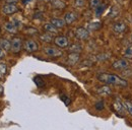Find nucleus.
I'll return each instance as SVG.
<instances>
[{"label": "nucleus", "instance_id": "f257e3e1", "mask_svg": "<svg viewBox=\"0 0 132 130\" xmlns=\"http://www.w3.org/2000/svg\"><path fill=\"white\" fill-rule=\"evenodd\" d=\"M98 79L106 84H112V85H120V86H127V80L123 79L122 77H119L115 74L110 73H100L98 74Z\"/></svg>", "mask_w": 132, "mask_h": 130}, {"label": "nucleus", "instance_id": "f03ea898", "mask_svg": "<svg viewBox=\"0 0 132 130\" xmlns=\"http://www.w3.org/2000/svg\"><path fill=\"white\" fill-rule=\"evenodd\" d=\"M129 67V62L126 60V59H119L115 61L113 64H112V68L115 69V70H119V71H122V70H125Z\"/></svg>", "mask_w": 132, "mask_h": 130}, {"label": "nucleus", "instance_id": "7ed1b4c3", "mask_svg": "<svg viewBox=\"0 0 132 130\" xmlns=\"http://www.w3.org/2000/svg\"><path fill=\"white\" fill-rule=\"evenodd\" d=\"M54 43L57 47L59 48H65L69 45V41L66 37H63V36H58L54 39Z\"/></svg>", "mask_w": 132, "mask_h": 130}, {"label": "nucleus", "instance_id": "20e7f679", "mask_svg": "<svg viewBox=\"0 0 132 130\" xmlns=\"http://www.w3.org/2000/svg\"><path fill=\"white\" fill-rule=\"evenodd\" d=\"M44 51L48 56H51V57H60V56H62V51L60 49L56 48V47H47V48L44 49Z\"/></svg>", "mask_w": 132, "mask_h": 130}, {"label": "nucleus", "instance_id": "39448f33", "mask_svg": "<svg viewBox=\"0 0 132 130\" xmlns=\"http://www.w3.org/2000/svg\"><path fill=\"white\" fill-rule=\"evenodd\" d=\"M2 11L5 14H13V13L18 11V8H17V6L14 3H8V4L3 6Z\"/></svg>", "mask_w": 132, "mask_h": 130}, {"label": "nucleus", "instance_id": "423d86ee", "mask_svg": "<svg viewBox=\"0 0 132 130\" xmlns=\"http://www.w3.org/2000/svg\"><path fill=\"white\" fill-rule=\"evenodd\" d=\"M22 47V42L19 38H13L11 40V51L13 53H18Z\"/></svg>", "mask_w": 132, "mask_h": 130}, {"label": "nucleus", "instance_id": "0eeeda50", "mask_svg": "<svg viewBox=\"0 0 132 130\" xmlns=\"http://www.w3.org/2000/svg\"><path fill=\"white\" fill-rule=\"evenodd\" d=\"M75 37L79 40H86L89 37V32L84 28H78L75 31Z\"/></svg>", "mask_w": 132, "mask_h": 130}, {"label": "nucleus", "instance_id": "6e6552de", "mask_svg": "<svg viewBox=\"0 0 132 130\" xmlns=\"http://www.w3.org/2000/svg\"><path fill=\"white\" fill-rule=\"evenodd\" d=\"M23 47H24V49H26L28 52H35V51H37V50L39 49L38 44H37L35 41H33V40H27V41L24 42Z\"/></svg>", "mask_w": 132, "mask_h": 130}, {"label": "nucleus", "instance_id": "1a4fd4ad", "mask_svg": "<svg viewBox=\"0 0 132 130\" xmlns=\"http://www.w3.org/2000/svg\"><path fill=\"white\" fill-rule=\"evenodd\" d=\"M126 30V26L123 21H117L113 25V31L116 32V34H121Z\"/></svg>", "mask_w": 132, "mask_h": 130}, {"label": "nucleus", "instance_id": "9d476101", "mask_svg": "<svg viewBox=\"0 0 132 130\" xmlns=\"http://www.w3.org/2000/svg\"><path fill=\"white\" fill-rule=\"evenodd\" d=\"M17 28H18V26H17L16 21H10V22L5 23V30L11 34H15L17 32Z\"/></svg>", "mask_w": 132, "mask_h": 130}, {"label": "nucleus", "instance_id": "9b49d317", "mask_svg": "<svg viewBox=\"0 0 132 130\" xmlns=\"http://www.w3.org/2000/svg\"><path fill=\"white\" fill-rule=\"evenodd\" d=\"M54 27H56L57 29H61L65 26V20L64 19H60V18H52L50 21Z\"/></svg>", "mask_w": 132, "mask_h": 130}, {"label": "nucleus", "instance_id": "f8f14e48", "mask_svg": "<svg viewBox=\"0 0 132 130\" xmlns=\"http://www.w3.org/2000/svg\"><path fill=\"white\" fill-rule=\"evenodd\" d=\"M79 60V54L78 53H74L71 52V54L68 56V63L71 65H74L76 62H78Z\"/></svg>", "mask_w": 132, "mask_h": 130}, {"label": "nucleus", "instance_id": "ddd939ff", "mask_svg": "<svg viewBox=\"0 0 132 130\" xmlns=\"http://www.w3.org/2000/svg\"><path fill=\"white\" fill-rule=\"evenodd\" d=\"M75 19H76V14L74 12H67L65 16H64V20H65V22L67 25L72 23Z\"/></svg>", "mask_w": 132, "mask_h": 130}, {"label": "nucleus", "instance_id": "4468645a", "mask_svg": "<svg viewBox=\"0 0 132 130\" xmlns=\"http://www.w3.org/2000/svg\"><path fill=\"white\" fill-rule=\"evenodd\" d=\"M98 94L101 96H106V95H110L111 94V88L107 85H104V86H101L98 88Z\"/></svg>", "mask_w": 132, "mask_h": 130}, {"label": "nucleus", "instance_id": "2eb2a0df", "mask_svg": "<svg viewBox=\"0 0 132 130\" xmlns=\"http://www.w3.org/2000/svg\"><path fill=\"white\" fill-rule=\"evenodd\" d=\"M44 29L45 31L48 32H52V34H57L58 32V30L56 27H54L51 22H48V23H45L44 25Z\"/></svg>", "mask_w": 132, "mask_h": 130}, {"label": "nucleus", "instance_id": "dca6fc26", "mask_svg": "<svg viewBox=\"0 0 132 130\" xmlns=\"http://www.w3.org/2000/svg\"><path fill=\"white\" fill-rule=\"evenodd\" d=\"M0 47L5 50V51H9L11 50V42L7 41V40H0Z\"/></svg>", "mask_w": 132, "mask_h": 130}, {"label": "nucleus", "instance_id": "f3484780", "mask_svg": "<svg viewBox=\"0 0 132 130\" xmlns=\"http://www.w3.org/2000/svg\"><path fill=\"white\" fill-rule=\"evenodd\" d=\"M88 30L90 31H97L102 28V22L101 21H93V22H89L88 26H87Z\"/></svg>", "mask_w": 132, "mask_h": 130}, {"label": "nucleus", "instance_id": "a211bd4d", "mask_svg": "<svg viewBox=\"0 0 132 130\" xmlns=\"http://www.w3.org/2000/svg\"><path fill=\"white\" fill-rule=\"evenodd\" d=\"M106 7H107V5L106 4H100L99 6L95 9V13H96V16H100L102 15L103 13H104V11H105V9H106Z\"/></svg>", "mask_w": 132, "mask_h": 130}, {"label": "nucleus", "instance_id": "6ab92c4d", "mask_svg": "<svg viewBox=\"0 0 132 130\" xmlns=\"http://www.w3.org/2000/svg\"><path fill=\"white\" fill-rule=\"evenodd\" d=\"M119 14H120V9H119L117 6H114V7H112V9L110 10L109 16H110L111 18H115V17H117Z\"/></svg>", "mask_w": 132, "mask_h": 130}, {"label": "nucleus", "instance_id": "aec40b11", "mask_svg": "<svg viewBox=\"0 0 132 130\" xmlns=\"http://www.w3.org/2000/svg\"><path fill=\"white\" fill-rule=\"evenodd\" d=\"M114 106H115V109L117 110V112L118 113H120V114H123L124 113V105H122L118 100L115 102V104H114Z\"/></svg>", "mask_w": 132, "mask_h": 130}, {"label": "nucleus", "instance_id": "412c9836", "mask_svg": "<svg viewBox=\"0 0 132 130\" xmlns=\"http://www.w3.org/2000/svg\"><path fill=\"white\" fill-rule=\"evenodd\" d=\"M34 81H35V83H36V85L38 87H43L45 85V81H44V79L41 76H36L34 78Z\"/></svg>", "mask_w": 132, "mask_h": 130}, {"label": "nucleus", "instance_id": "4be33fe9", "mask_svg": "<svg viewBox=\"0 0 132 130\" xmlns=\"http://www.w3.org/2000/svg\"><path fill=\"white\" fill-rule=\"evenodd\" d=\"M81 50H82L81 46L78 45V44H73V45H71L69 47V51L70 52H74V53H79Z\"/></svg>", "mask_w": 132, "mask_h": 130}, {"label": "nucleus", "instance_id": "5701e85b", "mask_svg": "<svg viewBox=\"0 0 132 130\" xmlns=\"http://www.w3.org/2000/svg\"><path fill=\"white\" fill-rule=\"evenodd\" d=\"M124 57L125 58H128V59H131L132 58V45L128 46L127 48L125 49V51H124Z\"/></svg>", "mask_w": 132, "mask_h": 130}, {"label": "nucleus", "instance_id": "b1692460", "mask_svg": "<svg viewBox=\"0 0 132 130\" xmlns=\"http://www.w3.org/2000/svg\"><path fill=\"white\" fill-rule=\"evenodd\" d=\"M123 105H124V108L127 110V112L132 116V103L131 102H129V101H125V102L123 103Z\"/></svg>", "mask_w": 132, "mask_h": 130}, {"label": "nucleus", "instance_id": "393cba45", "mask_svg": "<svg viewBox=\"0 0 132 130\" xmlns=\"http://www.w3.org/2000/svg\"><path fill=\"white\" fill-rule=\"evenodd\" d=\"M51 3H52L56 8H63V7L65 6V4H64L62 1H60V0H52Z\"/></svg>", "mask_w": 132, "mask_h": 130}, {"label": "nucleus", "instance_id": "a878e982", "mask_svg": "<svg viewBox=\"0 0 132 130\" xmlns=\"http://www.w3.org/2000/svg\"><path fill=\"white\" fill-rule=\"evenodd\" d=\"M100 4H101V0H90L89 1V6L93 9H96Z\"/></svg>", "mask_w": 132, "mask_h": 130}, {"label": "nucleus", "instance_id": "bb28decb", "mask_svg": "<svg viewBox=\"0 0 132 130\" xmlns=\"http://www.w3.org/2000/svg\"><path fill=\"white\" fill-rule=\"evenodd\" d=\"M40 38H41V40H42V41L47 42V43H49V42H51V41H52V37H51V36H49L48 34H44V35H42Z\"/></svg>", "mask_w": 132, "mask_h": 130}, {"label": "nucleus", "instance_id": "cd10ccee", "mask_svg": "<svg viewBox=\"0 0 132 130\" xmlns=\"http://www.w3.org/2000/svg\"><path fill=\"white\" fill-rule=\"evenodd\" d=\"M95 107H96V109L97 110H103L104 109V102L103 101H100V102H98L96 105H95Z\"/></svg>", "mask_w": 132, "mask_h": 130}, {"label": "nucleus", "instance_id": "c85d7f7f", "mask_svg": "<svg viewBox=\"0 0 132 130\" xmlns=\"http://www.w3.org/2000/svg\"><path fill=\"white\" fill-rule=\"evenodd\" d=\"M61 100L64 102V104H65L66 106H68V105L70 104V99L67 97V96H64V95H62V96H61Z\"/></svg>", "mask_w": 132, "mask_h": 130}, {"label": "nucleus", "instance_id": "c756f323", "mask_svg": "<svg viewBox=\"0 0 132 130\" xmlns=\"http://www.w3.org/2000/svg\"><path fill=\"white\" fill-rule=\"evenodd\" d=\"M6 72V65L0 64V75H4Z\"/></svg>", "mask_w": 132, "mask_h": 130}, {"label": "nucleus", "instance_id": "7c9ffc66", "mask_svg": "<svg viewBox=\"0 0 132 130\" xmlns=\"http://www.w3.org/2000/svg\"><path fill=\"white\" fill-rule=\"evenodd\" d=\"M74 4H75V6H82L84 5V0H75Z\"/></svg>", "mask_w": 132, "mask_h": 130}, {"label": "nucleus", "instance_id": "2f4dec72", "mask_svg": "<svg viewBox=\"0 0 132 130\" xmlns=\"http://www.w3.org/2000/svg\"><path fill=\"white\" fill-rule=\"evenodd\" d=\"M3 57H4V52H3L2 48H0V60H1Z\"/></svg>", "mask_w": 132, "mask_h": 130}, {"label": "nucleus", "instance_id": "473e14b6", "mask_svg": "<svg viewBox=\"0 0 132 130\" xmlns=\"http://www.w3.org/2000/svg\"><path fill=\"white\" fill-rule=\"evenodd\" d=\"M6 2H7V3H15L16 0H6Z\"/></svg>", "mask_w": 132, "mask_h": 130}, {"label": "nucleus", "instance_id": "72a5a7b5", "mask_svg": "<svg viewBox=\"0 0 132 130\" xmlns=\"http://www.w3.org/2000/svg\"><path fill=\"white\" fill-rule=\"evenodd\" d=\"M2 93H3V86H1V85H0V95H1Z\"/></svg>", "mask_w": 132, "mask_h": 130}]
</instances>
